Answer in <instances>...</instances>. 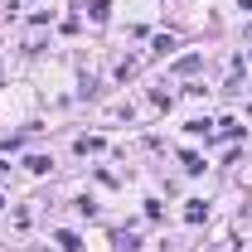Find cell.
<instances>
[{
	"mask_svg": "<svg viewBox=\"0 0 252 252\" xmlns=\"http://www.w3.org/2000/svg\"><path fill=\"white\" fill-rule=\"evenodd\" d=\"M209 219V204H204V199H189L185 204V223H204Z\"/></svg>",
	"mask_w": 252,
	"mask_h": 252,
	"instance_id": "cell-1",
	"label": "cell"
},
{
	"mask_svg": "<svg viewBox=\"0 0 252 252\" xmlns=\"http://www.w3.org/2000/svg\"><path fill=\"white\" fill-rule=\"evenodd\" d=\"M175 73H185V78H189V73H199V54H185V59L175 63Z\"/></svg>",
	"mask_w": 252,
	"mask_h": 252,
	"instance_id": "cell-2",
	"label": "cell"
},
{
	"mask_svg": "<svg viewBox=\"0 0 252 252\" xmlns=\"http://www.w3.org/2000/svg\"><path fill=\"white\" fill-rule=\"evenodd\" d=\"M88 15H93V25L107 20V0H88Z\"/></svg>",
	"mask_w": 252,
	"mask_h": 252,
	"instance_id": "cell-3",
	"label": "cell"
},
{
	"mask_svg": "<svg viewBox=\"0 0 252 252\" xmlns=\"http://www.w3.org/2000/svg\"><path fill=\"white\" fill-rule=\"evenodd\" d=\"M78 151H83V156H93V151H102V141H97V136H83V141H78Z\"/></svg>",
	"mask_w": 252,
	"mask_h": 252,
	"instance_id": "cell-4",
	"label": "cell"
},
{
	"mask_svg": "<svg viewBox=\"0 0 252 252\" xmlns=\"http://www.w3.org/2000/svg\"><path fill=\"white\" fill-rule=\"evenodd\" d=\"M59 248H68V252H78L83 243H78V233H59Z\"/></svg>",
	"mask_w": 252,
	"mask_h": 252,
	"instance_id": "cell-5",
	"label": "cell"
},
{
	"mask_svg": "<svg viewBox=\"0 0 252 252\" xmlns=\"http://www.w3.org/2000/svg\"><path fill=\"white\" fill-rule=\"evenodd\" d=\"M238 5H243V10H252V0H238Z\"/></svg>",
	"mask_w": 252,
	"mask_h": 252,
	"instance_id": "cell-6",
	"label": "cell"
},
{
	"mask_svg": "<svg viewBox=\"0 0 252 252\" xmlns=\"http://www.w3.org/2000/svg\"><path fill=\"white\" fill-rule=\"evenodd\" d=\"M0 209H5V199H0Z\"/></svg>",
	"mask_w": 252,
	"mask_h": 252,
	"instance_id": "cell-7",
	"label": "cell"
}]
</instances>
